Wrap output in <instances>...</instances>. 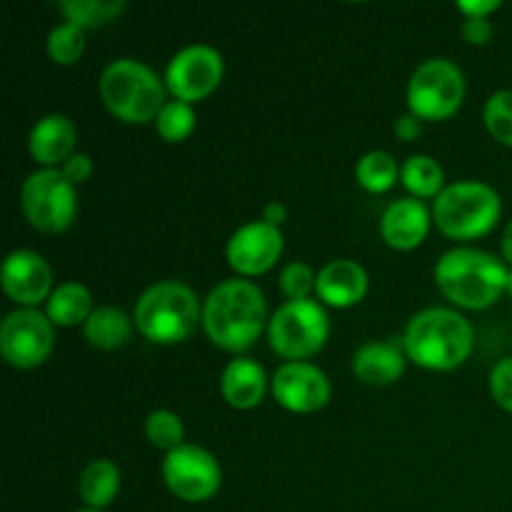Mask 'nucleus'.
<instances>
[{"label": "nucleus", "mask_w": 512, "mask_h": 512, "mask_svg": "<svg viewBox=\"0 0 512 512\" xmlns=\"http://www.w3.org/2000/svg\"><path fill=\"white\" fill-rule=\"evenodd\" d=\"M430 210L418 198H400L385 208L380 218V235L395 250H413L430 230Z\"/></svg>", "instance_id": "nucleus-16"}, {"label": "nucleus", "mask_w": 512, "mask_h": 512, "mask_svg": "<svg viewBox=\"0 0 512 512\" xmlns=\"http://www.w3.org/2000/svg\"><path fill=\"white\" fill-rule=\"evenodd\" d=\"M75 143H78V128H75L73 120L60 113L40 118L28 135L30 155L43 168L63 165L70 155H75Z\"/></svg>", "instance_id": "nucleus-18"}, {"label": "nucleus", "mask_w": 512, "mask_h": 512, "mask_svg": "<svg viewBox=\"0 0 512 512\" xmlns=\"http://www.w3.org/2000/svg\"><path fill=\"white\" fill-rule=\"evenodd\" d=\"M80 500L88 505L90 510H103L118 498L120 493V470L113 460H93L88 468L83 470L78 483Z\"/></svg>", "instance_id": "nucleus-23"}, {"label": "nucleus", "mask_w": 512, "mask_h": 512, "mask_svg": "<svg viewBox=\"0 0 512 512\" xmlns=\"http://www.w3.org/2000/svg\"><path fill=\"white\" fill-rule=\"evenodd\" d=\"M75 512H103V510H90V508H85V510H75Z\"/></svg>", "instance_id": "nucleus-40"}, {"label": "nucleus", "mask_w": 512, "mask_h": 512, "mask_svg": "<svg viewBox=\"0 0 512 512\" xmlns=\"http://www.w3.org/2000/svg\"><path fill=\"white\" fill-rule=\"evenodd\" d=\"M330 335L328 310L318 300H288L268 323L270 348L288 363L313 358Z\"/></svg>", "instance_id": "nucleus-7"}, {"label": "nucleus", "mask_w": 512, "mask_h": 512, "mask_svg": "<svg viewBox=\"0 0 512 512\" xmlns=\"http://www.w3.org/2000/svg\"><path fill=\"white\" fill-rule=\"evenodd\" d=\"M60 10L68 18V23L88 30L113 23L125 10V3L123 0H63Z\"/></svg>", "instance_id": "nucleus-26"}, {"label": "nucleus", "mask_w": 512, "mask_h": 512, "mask_svg": "<svg viewBox=\"0 0 512 512\" xmlns=\"http://www.w3.org/2000/svg\"><path fill=\"white\" fill-rule=\"evenodd\" d=\"M163 480L175 498L185 503H205L223 485V470L213 453L185 443L165 453Z\"/></svg>", "instance_id": "nucleus-10"}, {"label": "nucleus", "mask_w": 512, "mask_h": 512, "mask_svg": "<svg viewBox=\"0 0 512 512\" xmlns=\"http://www.w3.org/2000/svg\"><path fill=\"white\" fill-rule=\"evenodd\" d=\"M473 325L450 308H425L410 318L403 335L408 360L425 370H455L470 358Z\"/></svg>", "instance_id": "nucleus-2"}, {"label": "nucleus", "mask_w": 512, "mask_h": 512, "mask_svg": "<svg viewBox=\"0 0 512 512\" xmlns=\"http://www.w3.org/2000/svg\"><path fill=\"white\" fill-rule=\"evenodd\" d=\"M268 320V303L250 280H223L203 303V328L213 345L243 353L260 338Z\"/></svg>", "instance_id": "nucleus-1"}, {"label": "nucleus", "mask_w": 512, "mask_h": 512, "mask_svg": "<svg viewBox=\"0 0 512 512\" xmlns=\"http://www.w3.org/2000/svg\"><path fill=\"white\" fill-rule=\"evenodd\" d=\"M93 310V295L80 283L58 285L45 303V315L50 318V323L60 325V328H73L80 323L85 325Z\"/></svg>", "instance_id": "nucleus-22"}, {"label": "nucleus", "mask_w": 512, "mask_h": 512, "mask_svg": "<svg viewBox=\"0 0 512 512\" xmlns=\"http://www.w3.org/2000/svg\"><path fill=\"white\" fill-rule=\"evenodd\" d=\"M3 290L13 303L35 308L53 295V270L43 255L33 250H13L3 260Z\"/></svg>", "instance_id": "nucleus-15"}, {"label": "nucleus", "mask_w": 512, "mask_h": 512, "mask_svg": "<svg viewBox=\"0 0 512 512\" xmlns=\"http://www.w3.org/2000/svg\"><path fill=\"white\" fill-rule=\"evenodd\" d=\"M395 133H398L400 140L418 138V135H420V120L415 118L413 113L403 115V118H398V123H395Z\"/></svg>", "instance_id": "nucleus-36"}, {"label": "nucleus", "mask_w": 512, "mask_h": 512, "mask_svg": "<svg viewBox=\"0 0 512 512\" xmlns=\"http://www.w3.org/2000/svg\"><path fill=\"white\" fill-rule=\"evenodd\" d=\"M133 320L150 343L175 345L195 333L198 323H203V310L198 295L188 285L160 280L140 295Z\"/></svg>", "instance_id": "nucleus-5"}, {"label": "nucleus", "mask_w": 512, "mask_h": 512, "mask_svg": "<svg viewBox=\"0 0 512 512\" xmlns=\"http://www.w3.org/2000/svg\"><path fill=\"white\" fill-rule=\"evenodd\" d=\"M283 253V233L265 220H253L235 230L228 240V263L240 275L268 273Z\"/></svg>", "instance_id": "nucleus-14"}, {"label": "nucleus", "mask_w": 512, "mask_h": 512, "mask_svg": "<svg viewBox=\"0 0 512 512\" xmlns=\"http://www.w3.org/2000/svg\"><path fill=\"white\" fill-rule=\"evenodd\" d=\"M20 208L35 230L58 235L73 225L78 193L60 168H40L20 188Z\"/></svg>", "instance_id": "nucleus-8"}, {"label": "nucleus", "mask_w": 512, "mask_h": 512, "mask_svg": "<svg viewBox=\"0 0 512 512\" xmlns=\"http://www.w3.org/2000/svg\"><path fill=\"white\" fill-rule=\"evenodd\" d=\"M465 100V75L453 60L430 58L408 83V108L418 120H448Z\"/></svg>", "instance_id": "nucleus-9"}, {"label": "nucleus", "mask_w": 512, "mask_h": 512, "mask_svg": "<svg viewBox=\"0 0 512 512\" xmlns=\"http://www.w3.org/2000/svg\"><path fill=\"white\" fill-rule=\"evenodd\" d=\"M505 293H508L510 298H512V270H510V275H508V290H505Z\"/></svg>", "instance_id": "nucleus-39"}, {"label": "nucleus", "mask_w": 512, "mask_h": 512, "mask_svg": "<svg viewBox=\"0 0 512 512\" xmlns=\"http://www.w3.org/2000/svg\"><path fill=\"white\" fill-rule=\"evenodd\" d=\"M85 340L98 350H118L133 335V323L128 315L113 305H103L90 313V318L83 325Z\"/></svg>", "instance_id": "nucleus-21"}, {"label": "nucleus", "mask_w": 512, "mask_h": 512, "mask_svg": "<svg viewBox=\"0 0 512 512\" xmlns=\"http://www.w3.org/2000/svg\"><path fill=\"white\" fill-rule=\"evenodd\" d=\"M145 435H148L150 445L165 450V453L185 445L183 420H180L173 410H153V413L148 415V420H145Z\"/></svg>", "instance_id": "nucleus-28"}, {"label": "nucleus", "mask_w": 512, "mask_h": 512, "mask_svg": "<svg viewBox=\"0 0 512 512\" xmlns=\"http://www.w3.org/2000/svg\"><path fill=\"white\" fill-rule=\"evenodd\" d=\"M315 293L330 308H353L368 293V273L355 260H330L320 268Z\"/></svg>", "instance_id": "nucleus-17"}, {"label": "nucleus", "mask_w": 512, "mask_h": 512, "mask_svg": "<svg viewBox=\"0 0 512 512\" xmlns=\"http://www.w3.org/2000/svg\"><path fill=\"white\" fill-rule=\"evenodd\" d=\"M315 283H318V275L313 273L308 263H300V260L288 263L280 273V290L288 300H310Z\"/></svg>", "instance_id": "nucleus-31"}, {"label": "nucleus", "mask_w": 512, "mask_h": 512, "mask_svg": "<svg viewBox=\"0 0 512 512\" xmlns=\"http://www.w3.org/2000/svg\"><path fill=\"white\" fill-rule=\"evenodd\" d=\"M485 128L498 143L512 148V90H498L488 98L483 110Z\"/></svg>", "instance_id": "nucleus-30"}, {"label": "nucleus", "mask_w": 512, "mask_h": 512, "mask_svg": "<svg viewBox=\"0 0 512 512\" xmlns=\"http://www.w3.org/2000/svg\"><path fill=\"white\" fill-rule=\"evenodd\" d=\"M60 170H63V175L70 180V183L80 185L93 175V160H90L85 153H75L60 165Z\"/></svg>", "instance_id": "nucleus-33"}, {"label": "nucleus", "mask_w": 512, "mask_h": 512, "mask_svg": "<svg viewBox=\"0 0 512 512\" xmlns=\"http://www.w3.org/2000/svg\"><path fill=\"white\" fill-rule=\"evenodd\" d=\"M100 100L123 123L143 125L160 115L165 100V85L153 68L135 58H120L105 65L98 80Z\"/></svg>", "instance_id": "nucleus-4"}, {"label": "nucleus", "mask_w": 512, "mask_h": 512, "mask_svg": "<svg viewBox=\"0 0 512 512\" xmlns=\"http://www.w3.org/2000/svg\"><path fill=\"white\" fill-rule=\"evenodd\" d=\"M490 393L500 408L512 413V355L500 360L490 373Z\"/></svg>", "instance_id": "nucleus-32"}, {"label": "nucleus", "mask_w": 512, "mask_h": 512, "mask_svg": "<svg viewBox=\"0 0 512 512\" xmlns=\"http://www.w3.org/2000/svg\"><path fill=\"white\" fill-rule=\"evenodd\" d=\"M285 218H288V208H285V205L280 203V200H273V203L265 205V215H263L265 223H270V225H275V228H280V225L285 223Z\"/></svg>", "instance_id": "nucleus-37"}, {"label": "nucleus", "mask_w": 512, "mask_h": 512, "mask_svg": "<svg viewBox=\"0 0 512 512\" xmlns=\"http://www.w3.org/2000/svg\"><path fill=\"white\" fill-rule=\"evenodd\" d=\"M400 178V165L385 150H373L365 153L355 165V180L363 185L368 193H385L393 188Z\"/></svg>", "instance_id": "nucleus-25"}, {"label": "nucleus", "mask_w": 512, "mask_h": 512, "mask_svg": "<svg viewBox=\"0 0 512 512\" xmlns=\"http://www.w3.org/2000/svg\"><path fill=\"white\" fill-rule=\"evenodd\" d=\"M220 390L230 408L250 410L263 403L265 390H268V378H265L263 365L250 358H235L225 365L223 378H220Z\"/></svg>", "instance_id": "nucleus-20"}, {"label": "nucleus", "mask_w": 512, "mask_h": 512, "mask_svg": "<svg viewBox=\"0 0 512 512\" xmlns=\"http://www.w3.org/2000/svg\"><path fill=\"white\" fill-rule=\"evenodd\" d=\"M463 38L470 45L490 43V38H493V25H490L488 18H465Z\"/></svg>", "instance_id": "nucleus-34"}, {"label": "nucleus", "mask_w": 512, "mask_h": 512, "mask_svg": "<svg viewBox=\"0 0 512 512\" xmlns=\"http://www.w3.org/2000/svg\"><path fill=\"white\" fill-rule=\"evenodd\" d=\"M500 8V0H460L458 10L465 18H488L493 10Z\"/></svg>", "instance_id": "nucleus-35"}, {"label": "nucleus", "mask_w": 512, "mask_h": 512, "mask_svg": "<svg viewBox=\"0 0 512 512\" xmlns=\"http://www.w3.org/2000/svg\"><path fill=\"white\" fill-rule=\"evenodd\" d=\"M270 390L273 398L290 413H318L333 395L328 375L305 360L280 365L270 380Z\"/></svg>", "instance_id": "nucleus-13"}, {"label": "nucleus", "mask_w": 512, "mask_h": 512, "mask_svg": "<svg viewBox=\"0 0 512 512\" xmlns=\"http://www.w3.org/2000/svg\"><path fill=\"white\" fill-rule=\"evenodd\" d=\"M510 270L495 255L478 248H453L435 265V283L450 303L485 310L508 290Z\"/></svg>", "instance_id": "nucleus-3"}, {"label": "nucleus", "mask_w": 512, "mask_h": 512, "mask_svg": "<svg viewBox=\"0 0 512 512\" xmlns=\"http://www.w3.org/2000/svg\"><path fill=\"white\" fill-rule=\"evenodd\" d=\"M503 200L498 190L480 180L448 185L433 203V220L440 233L453 240H475L498 225Z\"/></svg>", "instance_id": "nucleus-6"}, {"label": "nucleus", "mask_w": 512, "mask_h": 512, "mask_svg": "<svg viewBox=\"0 0 512 512\" xmlns=\"http://www.w3.org/2000/svg\"><path fill=\"white\" fill-rule=\"evenodd\" d=\"M503 260H505V263L512 265V220H510L508 228H505V233H503Z\"/></svg>", "instance_id": "nucleus-38"}, {"label": "nucleus", "mask_w": 512, "mask_h": 512, "mask_svg": "<svg viewBox=\"0 0 512 512\" xmlns=\"http://www.w3.org/2000/svg\"><path fill=\"white\" fill-rule=\"evenodd\" d=\"M85 50V30L73 23H58L48 35V55L58 65H73Z\"/></svg>", "instance_id": "nucleus-29"}, {"label": "nucleus", "mask_w": 512, "mask_h": 512, "mask_svg": "<svg viewBox=\"0 0 512 512\" xmlns=\"http://www.w3.org/2000/svg\"><path fill=\"white\" fill-rule=\"evenodd\" d=\"M53 323L35 308H18L0 325V355L20 370L38 368L53 353Z\"/></svg>", "instance_id": "nucleus-11"}, {"label": "nucleus", "mask_w": 512, "mask_h": 512, "mask_svg": "<svg viewBox=\"0 0 512 512\" xmlns=\"http://www.w3.org/2000/svg\"><path fill=\"white\" fill-rule=\"evenodd\" d=\"M155 130L168 143H183L195 130V110L183 100H168L155 118Z\"/></svg>", "instance_id": "nucleus-27"}, {"label": "nucleus", "mask_w": 512, "mask_h": 512, "mask_svg": "<svg viewBox=\"0 0 512 512\" xmlns=\"http://www.w3.org/2000/svg\"><path fill=\"white\" fill-rule=\"evenodd\" d=\"M403 340H373L355 350L353 370L368 385H393L405 373Z\"/></svg>", "instance_id": "nucleus-19"}, {"label": "nucleus", "mask_w": 512, "mask_h": 512, "mask_svg": "<svg viewBox=\"0 0 512 512\" xmlns=\"http://www.w3.org/2000/svg\"><path fill=\"white\" fill-rule=\"evenodd\" d=\"M400 180L408 188V193L418 200L438 198L445 190V173L440 163L430 155H410L400 165Z\"/></svg>", "instance_id": "nucleus-24"}, {"label": "nucleus", "mask_w": 512, "mask_h": 512, "mask_svg": "<svg viewBox=\"0 0 512 512\" xmlns=\"http://www.w3.org/2000/svg\"><path fill=\"white\" fill-rule=\"evenodd\" d=\"M225 73L223 55L210 45H188L173 55L165 70V88L175 100L195 103L213 93Z\"/></svg>", "instance_id": "nucleus-12"}]
</instances>
